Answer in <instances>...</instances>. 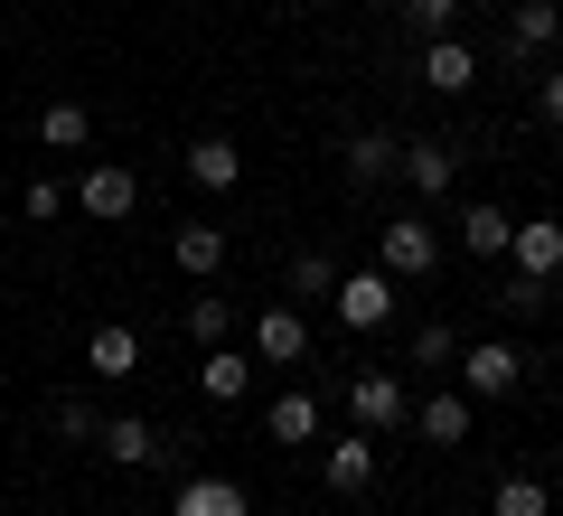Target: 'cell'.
Returning a JSON list of instances; mask_svg holds the SVG:
<instances>
[{
    "instance_id": "25",
    "label": "cell",
    "mask_w": 563,
    "mask_h": 516,
    "mask_svg": "<svg viewBox=\"0 0 563 516\" xmlns=\"http://www.w3.org/2000/svg\"><path fill=\"white\" fill-rule=\"evenodd\" d=\"M451 358H461V329H451V319H422V329H413V366H422V376H442Z\"/></svg>"
},
{
    "instance_id": "22",
    "label": "cell",
    "mask_w": 563,
    "mask_h": 516,
    "mask_svg": "<svg viewBox=\"0 0 563 516\" xmlns=\"http://www.w3.org/2000/svg\"><path fill=\"white\" fill-rule=\"evenodd\" d=\"M38 141H47V151H95V113H85V103H47Z\"/></svg>"
},
{
    "instance_id": "26",
    "label": "cell",
    "mask_w": 563,
    "mask_h": 516,
    "mask_svg": "<svg viewBox=\"0 0 563 516\" xmlns=\"http://www.w3.org/2000/svg\"><path fill=\"white\" fill-rule=\"evenodd\" d=\"M188 338H198V348H225V338H235V300H188Z\"/></svg>"
},
{
    "instance_id": "15",
    "label": "cell",
    "mask_w": 563,
    "mask_h": 516,
    "mask_svg": "<svg viewBox=\"0 0 563 516\" xmlns=\"http://www.w3.org/2000/svg\"><path fill=\"white\" fill-rule=\"evenodd\" d=\"M169 516H244V479H225V470H198V479H179Z\"/></svg>"
},
{
    "instance_id": "12",
    "label": "cell",
    "mask_w": 563,
    "mask_h": 516,
    "mask_svg": "<svg viewBox=\"0 0 563 516\" xmlns=\"http://www.w3.org/2000/svg\"><path fill=\"white\" fill-rule=\"evenodd\" d=\"M422 85H432V95H470V85H479V47H470L461 29H451V39H422Z\"/></svg>"
},
{
    "instance_id": "5",
    "label": "cell",
    "mask_w": 563,
    "mask_h": 516,
    "mask_svg": "<svg viewBox=\"0 0 563 516\" xmlns=\"http://www.w3.org/2000/svg\"><path fill=\"white\" fill-rule=\"evenodd\" d=\"M320 488L329 497H366L376 488V432H329L320 441Z\"/></svg>"
},
{
    "instance_id": "24",
    "label": "cell",
    "mask_w": 563,
    "mask_h": 516,
    "mask_svg": "<svg viewBox=\"0 0 563 516\" xmlns=\"http://www.w3.org/2000/svg\"><path fill=\"white\" fill-rule=\"evenodd\" d=\"M488 516H554V497H544V479H536V470H517V479H498Z\"/></svg>"
},
{
    "instance_id": "21",
    "label": "cell",
    "mask_w": 563,
    "mask_h": 516,
    "mask_svg": "<svg viewBox=\"0 0 563 516\" xmlns=\"http://www.w3.org/2000/svg\"><path fill=\"white\" fill-rule=\"evenodd\" d=\"M244 385H254V366H244V348H235V338H225V348H207L198 395H207V404H244Z\"/></svg>"
},
{
    "instance_id": "17",
    "label": "cell",
    "mask_w": 563,
    "mask_h": 516,
    "mask_svg": "<svg viewBox=\"0 0 563 516\" xmlns=\"http://www.w3.org/2000/svg\"><path fill=\"white\" fill-rule=\"evenodd\" d=\"M169 263H179L188 282H207L225 263V226H207V217H188V226H169Z\"/></svg>"
},
{
    "instance_id": "30",
    "label": "cell",
    "mask_w": 563,
    "mask_h": 516,
    "mask_svg": "<svg viewBox=\"0 0 563 516\" xmlns=\"http://www.w3.org/2000/svg\"><path fill=\"white\" fill-rule=\"evenodd\" d=\"M536 122H544V132H563V66H544V76H536Z\"/></svg>"
},
{
    "instance_id": "34",
    "label": "cell",
    "mask_w": 563,
    "mask_h": 516,
    "mask_svg": "<svg viewBox=\"0 0 563 516\" xmlns=\"http://www.w3.org/2000/svg\"><path fill=\"white\" fill-rule=\"evenodd\" d=\"M554 516H563V507H554Z\"/></svg>"
},
{
    "instance_id": "27",
    "label": "cell",
    "mask_w": 563,
    "mask_h": 516,
    "mask_svg": "<svg viewBox=\"0 0 563 516\" xmlns=\"http://www.w3.org/2000/svg\"><path fill=\"white\" fill-rule=\"evenodd\" d=\"M339 292V254H291V300H329Z\"/></svg>"
},
{
    "instance_id": "23",
    "label": "cell",
    "mask_w": 563,
    "mask_h": 516,
    "mask_svg": "<svg viewBox=\"0 0 563 516\" xmlns=\"http://www.w3.org/2000/svg\"><path fill=\"white\" fill-rule=\"evenodd\" d=\"M461 10H470V0H395L404 39H451V29H461Z\"/></svg>"
},
{
    "instance_id": "2",
    "label": "cell",
    "mask_w": 563,
    "mask_h": 516,
    "mask_svg": "<svg viewBox=\"0 0 563 516\" xmlns=\"http://www.w3.org/2000/svg\"><path fill=\"white\" fill-rule=\"evenodd\" d=\"M451 366H461V395L470 404H498V395H517V385H526V358L507 348V338H470Z\"/></svg>"
},
{
    "instance_id": "20",
    "label": "cell",
    "mask_w": 563,
    "mask_h": 516,
    "mask_svg": "<svg viewBox=\"0 0 563 516\" xmlns=\"http://www.w3.org/2000/svg\"><path fill=\"white\" fill-rule=\"evenodd\" d=\"M395 160H404L395 132H347V179H357V188H385V179H395Z\"/></svg>"
},
{
    "instance_id": "28",
    "label": "cell",
    "mask_w": 563,
    "mask_h": 516,
    "mask_svg": "<svg viewBox=\"0 0 563 516\" xmlns=\"http://www.w3.org/2000/svg\"><path fill=\"white\" fill-rule=\"evenodd\" d=\"M544 292H554V282H536V273H507V282H498V310H507V319H536V310H544Z\"/></svg>"
},
{
    "instance_id": "13",
    "label": "cell",
    "mask_w": 563,
    "mask_h": 516,
    "mask_svg": "<svg viewBox=\"0 0 563 516\" xmlns=\"http://www.w3.org/2000/svg\"><path fill=\"white\" fill-rule=\"evenodd\" d=\"M254 358H263V366H301V358H310V319L291 310V300H273V310L254 319Z\"/></svg>"
},
{
    "instance_id": "6",
    "label": "cell",
    "mask_w": 563,
    "mask_h": 516,
    "mask_svg": "<svg viewBox=\"0 0 563 516\" xmlns=\"http://www.w3.org/2000/svg\"><path fill=\"white\" fill-rule=\"evenodd\" d=\"M395 179L413 188V198H451V179H461V151H451V141H432V132H413V141H404V160H395Z\"/></svg>"
},
{
    "instance_id": "9",
    "label": "cell",
    "mask_w": 563,
    "mask_h": 516,
    "mask_svg": "<svg viewBox=\"0 0 563 516\" xmlns=\"http://www.w3.org/2000/svg\"><path fill=\"white\" fill-rule=\"evenodd\" d=\"M85 376H95V385H132L141 376V329L95 319V338H85Z\"/></svg>"
},
{
    "instance_id": "1",
    "label": "cell",
    "mask_w": 563,
    "mask_h": 516,
    "mask_svg": "<svg viewBox=\"0 0 563 516\" xmlns=\"http://www.w3.org/2000/svg\"><path fill=\"white\" fill-rule=\"evenodd\" d=\"M376 273H395V282H432V273H442V235H432V217L376 226Z\"/></svg>"
},
{
    "instance_id": "11",
    "label": "cell",
    "mask_w": 563,
    "mask_h": 516,
    "mask_svg": "<svg viewBox=\"0 0 563 516\" xmlns=\"http://www.w3.org/2000/svg\"><path fill=\"white\" fill-rule=\"evenodd\" d=\"M179 169H188V179L207 188V198H225V188H244V151H235L225 132H198V141L179 151Z\"/></svg>"
},
{
    "instance_id": "32",
    "label": "cell",
    "mask_w": 563,
    "mask_h": 516,
    "mask_svg": "<svg viewBox=\"0 0 563 516\" xmlns=\"http://www.w3.org/2000/svg\"><path fill=\"white\" fill-rule=\"evenodd\" d=\"M470 10H507V0H470Z\"/></svg>"
},
{
    "instance_id": "3",
    "label": "cell",
    "mask_w": 563,
    "mask_h": 516,
    "mask_svg": "<svg viewBox=\"0 0 563 516\" xmlns=\"http://www.w3.org/2000/svg\"><path fill=\"white\" fill-rule=\"evenodd\" d=\"M347 414H357V432H404L413 422V395H404L395 366H357L347 376Z\"/></svg>"
},
{
    "instance_id": "19",
    "label": "cell",
    "mask_w": 563,
    "mask_h": 516,
    "mask_svg": "<svg viewBox=\"0 0 563 516\" xmlns=\"http://www.w3.org/2000/svg\"><path fill=\"white\" fill-rule=\"evenodd\" d=\"M263 432H273L282 451H310V441H320V395H273Z\"/></svg>"
},
{
    "instance_id": "4",
    "label": "cell",
    "mask_w": 563,
    "mask_h": 516,
    "mask_svg": "<svg viewBox=\"0 0 563 516\" xmlns=\"http://www.w3.org/2000/svg\"><path fill=\"white\" fill-rule=\"evenodd\" d=\"M66 198H76V207H85V217H95V226H122V217H132V207H141V179H132V169H122V160H85V179L66 188Z\"/></svg>"
},
{
    "instance_id": "16",
    "label": "cell",
    "mask_w": 563,
    "mask_h": 516,
    "mask_svg": "<svg viewBox=\"0 0 563 516\" xmlns=\"http://www.w3.org/2000/svg\"><path fill=\"white\" fill-rule=\"evenodd\" d=\"M413 432L432 441V451H461V441H470V395H461V385H451V395H422L413 404Z\"/></svg>"
},
{
    "instance_id": "10",
    "label": "cell",
    "mask_w": 563,
    "mask_h": 516,
    "mask_svg": "<svg viewBox=\"0 0 563 516\" xmlns=\"http://www.w3.org/2000/svg\"><path fill=\"white\" fill-rule=\"evenodd\" d=\"M95 451L113 460V470H151V460H161V422H141V414H103V422H95Z\"/></svg>"
},
{
    "instance_id": "31",
    "label": "cell",
    "mask_w": 563,
    "mask_h": 516,
    "mask_svg": "<svg viewBox=\"0 0 563 516\" xmlns=\"http://www.w3.org/2000/svg\"><path fill=\"white\" fill-rule=\"evenodd\" d=\"M47 422H57V432H66V441H95V404H85V395H66V404H57V414H47Z\"/></svg>"
},
{
    "instance_id": "29",
    "label": "cell",
    "mask_w": 563,
    "mask_h": 516,
    "mask_svg": "<svg viewBox=\"0 0 563 516\" xmlns=\"http://www.w3.org/2000/svg\"><path fill=\"white\" fill-rule=\"evenodd\" d=\"M20 217H29V226L66 217V188H57V179H29V188H20Z\"/></svg>"
},
{
    "instance_id": "33",
    "label": "cell",
    "mask_w": 563,
    "mask_h": 516,
    "mask_svg": "<svg viewBox=\"0 0 563 516\" xmlns=\"http://www.w3.org/2000/svg\"><path fill=\"white\" fill-rule=\"evenodd\" d=\"M554 169H563V132H554Z\"/></svg>"
},
{
    "instance_id": "18",
    "label": "cell",
    "mask_w": 563,
    "mask_h": 516,
    "mask_svg": "<svg viewBox=\"0 0 563 516\" xmlns=\"http://www.w3.org/2000/svg\"><path fill=\"white\" fill-rule=\"evenodd\" d=\"M507 235H517V217H507V207H488V198H470V217H461L470 263H507Z\"/></svg>"
},
{
    "instance_id": "7",
    "label": "cell",
    "mask_w": 563,
    "mask_h": 516,
    "mask_svg": "<svg viewBox=\"0 0 563 516\" xmlns=\"http://www.w3.org/2000/svg\"><path fill=\"white\" fill-rule=\"evenodd\" d=\"M329 300H339V319L366 338V329L395 319V273H376V263H366V273H339V292H329Z\"/></svg>"
},
{
    "instance_id": "8",
    "label": "cell",
    "mask_w": 563,
    "mask_h": 516,
    "mask_svg": "<svg viewBox=\"0 0 563 516\" xmlns=\"http://www.w3.org/2000/svg\"><path fill=\"white\" fill-rule=\"evenodd\" d=\"M554 39H563V0H507V39H498V47H507L517 66H536Z\"/></svg>"
},
{
    "instance_id": "14",
    "label": "cell",
    "mask_w": 563,
    "mask_h": 516,
    "mask_svg": "<svg viewBox=\"0 0 563 516\" xmlns=\"http://www.w3.org/2000/svg\"><path fill=\"white\" fill-rule=\"evenodd\" d=\"M507 273H536V282H554V273H563V226H554V217L517 226V235H507Z\"/></svg>"
}]
</instances>
